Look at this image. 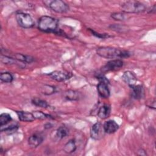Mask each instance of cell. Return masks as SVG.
I'll list each match as a JSON object with an SVG mask.
<instances>
[{
	"mask_svg": "<svg viewBox=\"0 0 156 156\" xmlns=\"http://www.w3.org/2000/svg\"><path fill=\"white\" fill-rule=\"evenodd\" d=\"M97 54L104 58L107 59H120L130 57V52L127 51L121 50L109 46L99 47L96 49Z\"/></svg>",
	"mask_w": 156,
	"mask_h": 156,
	"instance_id": "1",
	"label": "cell"
},
{
	"mask_svg": "<svg viewBox=\"0 0 156 156\" xmlns=\"http://www.w3.org/2000/svg\"><path fill=\"white\" fill-rule=\"evenodd\" d=\"M38 28L44 32L55 33L58 35L62 34V31L58 29V21L50 16H41L38 20Z\"/></svg>",
	"mask_w": 156,
	"mask_h": 156,
	"instance_id": "2",
	"label": "cell"
},
{
	"mask_svg": "<svg viewBox=\"0 0 156 156\" xmlns=\"http://www.w3.org/2000/svg\"><path fill=\"white\" fill-rule=\"evenodd\" d=\"M120 6L122 11L125 13H140L147 10L145 4L136 1L124 2Z\"/></svg>",
	"mask_w": 156,
	"mask_h": 156,
	"instance_id": "3",
	"label": "cell"
},
{
	"mask_svg": "<svg viewBox=\"0 0 156 156\" xmlns=\"http://www.w3.org/2000/svg\"><path fill=\"white\" fill-rule=\"evenodd\" d=\"M99 80V83L97 85V90L99 95L102 98H108L110 95V91L108 87L109 81L103 74L98 73L96 76Z\"/></svg>",
	"mask_w": 156,
	"mask_h": 156,
	"instance_id": "4",
	"label": "cell"
},
{
	"mask_svg": "<svg viewBox=\"0 0 156 156\" xmlns=\"http://www.w3.org/2000/svg\"><path fill=\"white\" fill-rule=\"evenodd\" d=\"M15 18L18 25L23 28H31L35 25L32 17L27 13L18 12L15 14Z\"/></svg>",
	"mask_w": 156,
	"mask_h": 156,
	"instance_id": "5",
	"label": "cell"
},
{
	"mask_svg": "<svg viewBox=\"0 0 156 156\" xmlns=\"http://www.w3.org/2000/svg\"><path fill=\"white\" fill-rule=\"evenodd\" d=\"M43 2L46 4V5L48 6L49 8L56 13H66L69 10V5L65 2L62 0L44 1Z\"/></svg>",
	"mask_w": 156,
	"mask_h": 156,
	"instance_id": "6",
	"label": "cell"
},
{
	"mask_svg": "<svg viewBox=\"0 0 156 156\" xmlns=\"http://www.w3.org/2000/svg\"><path fill=\"white\" fill-rule=\"evenodd\" d=\"M123 65L124 62L121 59L111 60L100 69L99 74L104 75L109 71L118 70L123 66Z\"/></svg>",
	"mask_w": 156,
	"mask_h": 156,
	"instance_id": "7",
	"label": "cell"
},
{
	"mask_svg": "<svg viewBox=\"0 0 156 156\" xmlns=\"http://www.w3.org/2000/svg\"><path fill=\"white\" fill-rule=\"evenodd\" d=\"M105 133L103 125L100 122H96L91 127L90 136L94 140H101L104 137Z\"/></svg>",
	"mask_w": 156,
	"mask_h": 156,
	"instance_id": "8",
	"label": "cell"
},
{
	"mask_svg": "<svg viewBox=\"0 0 156 156\" xmlns=\"http://www.w3.org/2000/svg\"><path fill=\"white\" fill-rule=\"evenodd\" d=\"M51 79L57 82H63L72 77L71 73L65 71H54L48 74Z\"/></svg>",
	"mask_w": 156,
	"mask_h": 156,
	"instance_id": "9",
	"label": "cell"
},
{
	"mask_svg": "<svg viewBox=\"0 0 156 156\" xmlns=\"http://www.w3.org/2000/svg\"><path fill=\"white\" fill-rule=\"evenodd\" d=\"M132 89V96L135 99H141L144 97L145 91L144 87L141 85H133L130 86Z\"/></svg>",
	"mask_w": 156,
	"mask_h": 156,
	"instance_id": "10",
	"label": "cell"
},
{
	"mask_svg": "<svg viewBox=\"0 0 156 156\" xmlns=\"http://www.w3.org/2000/svg\"><path fill=\"white\" fill-rule=\"evenodd\" d=\"M103 127L105 133L112 134L116 132L118 130L119 126L115 121L110 119L105 121L103 124Z\"/></svg>",
	"mask_w": 156,
	"mask_h": 156,
	"instance_id": "11",
	"label": "cell"
},
{
	"mask_svg": "<svg viewBox=\"0 0 156 156\" xmlns=\"http://www.w3.org/2000/svg\"><path fill=\"white\" fill-rule=\"evenodd\" d=\"M122 80L127 83L129 87L131 85H135L136 82H137V79L135 75L133 73L130 71H125L122 77H121Z\"/></svg>",
	"mask_w": 156,
	"mask_h": 156,
	"instance_id": "12",
	"label": "cell"
},
{
	"mask_svg": "<svg viewBox=\"0 0 156 156\" xmlns=\"http://www.w3.org/2000/svg\"><path fill=\"white\" fill-rule=\"evenodd\" d=\"M43 136L40 133H35L31 135L28 139L29 145L33 148L38 147L43 141Z\"/></svg>",
	"mask_w": 156,
	"mask_h": 156,
	"instance_id": "13",
	"label": "cell"
},
{
	"mask_svg": "<svg viewBox=\"0 0 156 156\" xmlns=\"http://www.w3.org/2000/svg\"><path fill=\"white\" fill-rule=\"evenodd\" d=\"M16 113L21 121L32 122L35 119L32 113L26 111H16Z\"/></svg>",
	"mask_w": 156,
	"mask_h": 156,
	"instance_id": "14",
	"label": "cell"
},
{
	"mask_svg": "<svg viewBox=\"0 0 156 156\" xmlns=\"http://www.w3.org/2000/svg\"><path fill=\"white\" fill-rule=\"evenodd\" d=\"M111 112V107L108 104H104L102 106H101L99 110L98 111V116L101 119H106L107 118Z\"/></svg>",
	"mask_w": 156,
	"mask_h": 156,
	"instance_id": "15",
	"label": "cell"
},
{
	"mask_svg": "<svg viewBox=\"0 0 156 156\" xmlns=\"http://www.w3.org/2000/svg\"><path fill=\"white\" fill-rule=\"evenodd\" d=\"M9 56H10L14 58L15 59L17 60L18 61L24 63H30L34 60V58L32 56L23 54L17 53V54H15L13 55H9Z\"/></svg>",
	"mask_w": 156,
	"mask_h": 156,
	"instance_id": "16",
	"label": "cell"
},
{
	"mask_svg": "<svg viewBox=\"0 0 156 156\" xmlns=\"http://www.w3.org/2000/svg\"><path fill=\"white\" fill-rule=\"evenodd\" d=\"M63 96L65 99L68 101H76L79 99V95L78 92L73 90H68L64 92Z\"/></svg>",
	"mask_w": 156,
	"mask_h": 156,
	"instance_id": "17",
	"label": "cell"
},
{
	"mask_svg": "<svg viewBox=\"0 0 156 156\" xmlns=\"http://www.w3.org/2000/svg\"><path fill=\"white\" fill-rule=\"evenodd\" d=\"M77 149L76 142L74 140H69L63 147V151L66 154H71L74 152Z\"/></svg>",
	"mask_w": 156,
	"mask_h": 156,
	"instance_id": "18",
	"label": "cell"
},
{
	"mask_svg": "<svg viewBox=\"0 0 156 156\" xmlns=\"http://www.w3.org/2000/svg\"><path fill=\"white\" fill-rule=\"evenodd\" d=\"M69 130L65 126H60L55 132V136L58 140H62L68 135Z\"/></svg>",
	"mask_w": 156,
	"mask_h": 156,
	"instance_id": "19",
	"label": "cell"
},
{
	"mask_svg": "<svg viewBox=\"0 0 156 156\" xmlns=\"http://www.w3.org/2000/svg\"><path fill=\"white\" fill-rule=\"evenodd\" d=\"M12 121L11 116L9 113H2L0 116V127L6 126Z\"/></svg>",
	"mask_w": 156,
	"mask_h": 156,
	"instance_id": "20",
	"label": "cell"
},
{
	"mask_svg": "<svg viewBox=\"0 0 156 156\" xmlns=\"http://www.w3.org/2000/svg\"><path fill=\"white\" fill-rule=\"evenodd\" d=\"M1 62L2 63H3L4 64L13 65V64L16 63L17 62H19V61H18L17 60L15 59L14 58H13L10 56H9V55H3V54H1Z\"/></svg>",
	"mask_w": 156,
	"mask_h": 156,
	"instance_id": "21",
	"label": "cell"
},
{
	"mask_svg": "<svg viewBox=\"0 0 156 156\" xmlns=\"http://www.w3.org/2000/svg\"><path fill=\"white\" fill-rule=\"evenodd\" d=\"M41 91L43 94L51 95L55 92V87L49 85H44L41 87Z\"/></svg>",
	"mask_w": 156,
	"mask_h": 156,
	"instance_id": "22",
	"label": "cell"
},
{
	"mask_svg": "<svg viewBox=\"0 0 156 156\" xmlns=\"http://www.w3.org/2000/svg\"><path fill=\"white\" fill-rule=\"evenodd\" d=\"M32 104L41 108H48L49 106L46 101L37 98H35L32 99Z\"/></svg>",
	"mask_w": 156,
	"mask_h": 156,
	"instance_id": "23",
	"label": "cell"
},
{
	"mask_svg": "<svg viewBox=\"0 0 156 156\" xmlns=\"http://www.w3.org/2000/svg\"><path fill=\"white\" fill-rule=\"evenodd\" d=\"M0 79L2 82L10 83L13 80V76L10 73L4 72L1 73Z\"/></svg>",
	"mask_w": 156,
	"mask_h": 156,
	"instance_id": "24",
	"label": "cell"
},
{
	"mask_svg": "<svg viewBox=\"0 0 156 156\" xmlns=\"http://www.w3.org/2000/svg\"><path fill=\"white\" fill-rule=\"evenodd\" d=\"M32 114L35 118V119H52V116L48 114L44 113V112H42L41 111H34L32 112Z\"/></svg>",
	"mask_w": 156,
	"mask_h": 156,
	"instance_id": "25",
	"label": "cell"
},
{
	"mask_svg": "<svg viewBox=\"0 0 156 156\" xmlns=\"http://www.w3.org/2000/svg\"><path fill=\"white\" fill-rule=\"evenodd\" d=\"M110 17L116 21H124L127 18V16L124 12H114L110 15Z\"/></svg>",
	"mask_w": 156,
	"mask_h": 156,
	"instance_id": "26",
	"label": "cell"
},
{
	"mask_svg": "<svg viewBox=\"0 0 156 156\" xmlns=\"http://www.w3.org/2000/svg\"><path fill=\"white\" fill-rule=\"evenodd\" d=\"M88 30L91 32V34L94 35L96 37H98L99 38H102V39H104V38H108L109 37H110L111 36L109 35L108 34H101L99 32H97L94 30H93L91 29H88Z\"/></svg>",
	"mask_w": 156,
	"mask_h": 156,
	"instance_id": "27",
	"label": "cell"
},
{
	"mask_svg": "<svg viewBox=\"0 0 156 156\" xmlns=\"http://www.w3.org/2000/svg\"><path fill=\"white\" fill-rule=\"evenodd\" d=\"M109 27L113 30H115L116 32H119V30H120L121 32H122V30H126L127 28L125 27L124 26H122L121 25L119 24H111Z\"/></svg>",
	"mask_w": 156,
	"mask_h": 156,
	"instance_id": "28",
	"label": "cell"
},
{
	"mask_svg": "<svg viewBox=\"0 0 156 156\" xmlns=\"http://www.w3.org/2000/svg\"><path fill=\"white\" fill-rule=\"evenodd\" d=\"M147 106L149 108H152L153 109H155V101L154 100L153 101H152L151 104L150 105H147Z\"/></svg>",
	"mask_w": 156,
	"mask_h": 156,
	"instance_id": "29",
	"label": "cell"
},
{
	"mask_svg": "<svg viewBox=\"0 0 156 156\" xmlns=\"http://www.w3.org/2000/svg\"><path fill=\"white\" fill-rule=\"evenodd\" d=\"M138 152L139 155H146V153L145 151L143 150L142 149H140V150H138Z\"/></svg>",
	"mask_w": 156,
	"mask_h": 156,
	"instance_id": "30",
	"label": "cell"
}]
</instances>
